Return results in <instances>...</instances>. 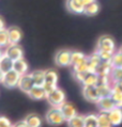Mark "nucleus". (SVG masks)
<instances>
[{
    "label": "nucleus",
    "instance_id": "1",
    "mask_svg": "<svg viewBox=\"0 0 122 127\" xmlns=\"http://www.w3.org/2000/svg\"><path fill=\"white\" fill-rule=\"evenodd\" d=\"M46 121L52 125H61L63 122H65V119L61 112L59 107L53 106V108H51L48 110V112L46 113Z\"/></svg>",
    "mask_w": 122,
    "mask_h": 127
},
{
    "label": "nucleus",
    "instance_id": "2",
    "mask_svg": "<svg viewBox=\"0 0 122 127\" xmlns=\"http://www.w3.org/2000/svg\"><path fill=\"white\" fill-rule=\"evenodd\" d=\"M116 45L115 41L113 40L112 36L109 35H102L98 41V46H96V51H107L114 54Z\"/></svg>",
    "mask_w": 122,
    "mask_h": 127
},
{
    "label": "nucleus",
    "instance_id": "3",
    "mask_svg": "<svg viewBox=\"0 0 122 127\" xmlns=\"http://www.w3.org/2000/svg\"><path fill=\"white\" fill-rule=\"evenodd\" d=\"M57 82H58V74L53 69L45 70V82L43 84V88L46 92V95L54 89H56Z\"/></svg>",
    "mask_w": 122,
    "mask_h": 127
},
{
    "label": "nucleus",
    "instance_id": "4",
    "mask_svg": "<svg viewBox=\"0 0 122 127\" xmlns=\"http://www.w3.org/2000/svg\"><path fill=\"white\" fill-rule=\"evenodd\" d=\"M46 99L48 100V103L52 106L59 107V106L65 100V94H64V92L61 89L56 88V89H54L49 93H47V95H46Z\"/></svg>",
    "mask_w": 122,
    "mask_h": 127
},
{
    "label": "nucleus",
    "instance_id": "5",
    "mask_svg": "<svg viewBox=\"0 0 122 127\" xmlns=\"http://www.w3.org/2000/svg\"><path fill=\"white\" fill-rule=\"evenodd\" d=\"M20 75L18 73H16L13 68L8 70L6 73L3 74V78H2V84L5 88H9V89H12V88L17 87V83H18Z\"/></svg>",
    "mask_w": 122,
    "mask_h": 127
},
{
    "label": "nucleus",
    "instance_id": "6",
    "mask_svg": "<svg viewBox=\"0 0 122 127\" xmlns=\"http://www.w3.org/2000/svg\"><path fill=\"white\" fill-rule=\"evenodd\" d=\"M55 62L60 67L71 65V51L67 49H61L55 56Z\"/></svg>",
    "mask_w": 122,
    "mask_h": 127
},
{
    "label": "nucleus",
    "instance_id": "7",
    "mask_svg": "<svg viewBox=\"0 0 122 127\" xmlns=\"http://www.w3.org/2000/svg\"><path fill=\"white\" fill-rule=\"evenodd\" d=\"M4 54L8 56L12 61L21 59L24 57V50H23V48H21V46H19L18 44H9V46L6 48Z\"/></svg>",
    "mask_w": 122,
    "mask_h": 127
},
{
    "label": "nucleus",
    "instance_id": "8",
    "mask_svg": "<svg viewBox=\"0 0 122 127\" xmlns=\"http://www.w3.org/2000/svg\"><path fill=\"white\" fill-rule=\"evenodd\" d=\"M33 86H34V82H33V79H32V77H31V74L26 73V74L20 75L18 83H17V87H18L23 92L28 93Z\"/></svg>",
    "mask_w": 122,
    "mask_h": 127
},
{
    "label": "nucleus",
    "instance_id": "9",
    "mask_svg": "<svg viewBox=\"0 0 122 127\" xmlns=\"http://www.w3.org/2000/svg\"><path fill=\"white\" fill-rule=\"evenodd\" d=\"M82 95H84L86 99L91 101V103H95L100 98L96 86H84V88H82Z\"/></svg>",
    "mask_w": 122,
    "mask_h": 127
},
{
    "label": "nucleus",
    "instance_id": "10",
    "mask_svg": "<svg viewBox=\"0 0 122 127\" xmlns=\"http://www.w3.org/2000/svg\"><path fill=\"white\" fill-rule=\"evenodd\" d=\"M94 104H96V107H98L99 110L102 111V112H108V111L112 110L113 108H115L114 100L112 99L110 96L100 97Z\"/></svg>",
    "mask_w": 122,
    "mask_h": 127
},
{
    "label": "nucleus",
    "instance_id": "11",
    "mask_svg": "<svg viewBox=\"0 0 122 127\" xmlns=\"http://www.w3.org/2000/svg\"><path fill=\"white\" fill-rule=\"evenodd\" d=\"M59 108H60V110L62 112V114L66 122L69 121L71 118H73L75 114H77V110H76V108H75V106H73L71 103H66L65 100L59 106Z\"/></svg>",
    "mask_w": 122,
    "mask_h": 127
},
{
    "label": "nucleus",
    "instance_id": "12",
    "mask_svg": "<svg viewBox=\"0 0 122 127\" xmlns=\"http://www.w3.org/2000/svg\"><path fill=\"white\" fill-rule=\"evenodd\" d=\"M6 30H8L9 44H18L23 36L21 30L18 27H10Z\"/></svg>",
    "mask_w": 122,
    "mask_h": 127
},
{
    "label": "nucleus",
    "instance_id": "13",
    "mask_svg": "<svg viewBox=\"0 0 122 127\" xmlns=\"http://www.w3.org/2000/svg\"><path fill=\"white\" fill-rule=\"evenodd\" d=\"M109 118V121L112 123L113 126H118L122 123V109L115 107L110 111L107 112Z\"/></svg>",
    "mask_w": 122,
    "mask_h": 127
},
{
    "label": "nucleus",
    "instance_id": "14",
    "mask_svg": "<svg viewBox=\"0 0 122 127\" xmlns=\"http://www.w3.org/2000/svg\"><path fill=\"white\" fill-rule=\"evenodd\" d=\"M66 8L71 13L82 14L85 10V5L81 0H66Z\"/></svg>",
    "mask_w": 122,
    "mask_h": 127
},
{
    "label": "nucleus",
    "instance_id": "15",
    "mask_svg": "<svg viewBox=\"0 0 122 127\" xmlns=\"http://www.w3.org/2000/svg\"><path fill=\"white\" fill-rule=\"evenodd\" d=\"M27 94L29 95L30 98L35 99V100H41V99L46 98V92H45L44 88L40 86H33Z\"/></svg>",
    "mask_w": 122,
    "mask_h": 127
},
{
    "label": "nucleus",
    "instance_id": "16",
    "mask_svg": "<svg viewBox=\"0 0 122 127\" xmlns=\"http://www.w3.org/2000/svg\"><path fill=\"white\" fill-rule=\"evenodd\" d=\"M102 62V59L100 57L99 52L95 51L94 54L90 55L87 57V64H88V72L90 73H95V68L100 63Z\"/></svg>",
    "mask_w": 122,
    "mask_h": 127
},
{
    "label": "nucleus",
    "instance_id": "17",
    "mask_svg": "<svg viewBox=\"0 0 122 127\" xmlns=\"http://www.w3.org/2000/svg\"><path fill=\"white\" fill-rule=\"evenodd\" d=\"M114 66L112 65V62L110 61H102L100 64L96 66L95 68V73L98 74L99 76H108L112 73Z\"/></svg>",
    "mask_w": 122,
    "mask_h": 127
},
{
    "label": "nucleus",
    "instance_id": "18",
    "mask_svg": "<svg viewBox=\"0 0 122 127\" xmlns=\"http://www.w3.org/2000/svg\"><path fill=\"white\" fill-rule=\"evenodd\" d=\"M87 62V56L79 51H71V65L76 66Z\"/></svg>",
    "mask_w": 122,
    "mask_h": 127
},
{
    "label": "nucleus",
    "instance_id": "19",
    "mask_svg": "<svg viewBox=\"0 0 122 127\" xmlns=\"http://www.w3.org/2000/svg\"><path fill=\"white\" fill-rule=\"evenodd\" d=\"M16 73H18L19 75H23V74H26L28 72V64L25 60L21 58L18 60H15L13 61V67H12Z\"/></svg>",
    "mask_w": 122,
    "mask_h": 127
},
{
    "label": "nucleus",
    "instance_id": "20",
    "mask_svg": "<svg viewBox=\"0 0 122 127\" xmlns=\"http://www.w3.org/2000/svg\"><path fill=\"white\" fill-rule=\"evenodd\" d=\"M27 126L29 127H39L42 125V119L40 115H38L37 113H30L26 116L25 119Z\"/></svg>",
    "mask_w": 122,
    "mask_h": 127
},
{
    "label": "nucleus",
    "instance_id": "21",
    "mask_svg": "<svg viewBox=\"0 0 122 127\" xmlns=\"http://www.w3.org/2000/svg\"><path fill=\"white\" fill-rule=\"evenodd\" d=\"M31 77L33 79L34 86L43 87V84L45 82V70H41V69L33 70L31 73Z\"/></svg>",
    "mask_w": 122,
    "mask_h": 127
},
{
    "label": "nucleus",
    "instance_id": "22",
    "mask_svg": "<svg viewBox=\"0 0 122 127\" xmlns=\"http://www.w3.org/2000/svg\"><path fill=\"white\" fill-rule=\"evenodd\" d=\"M96 89L100 97H106L110 96L113 92V87L112 83H106V84H96Z\"/></svg>",
    "mask_w": 122,
    "mask_h": 127
},
{
    "label": "nucleus",
    "instance_id": "23",
    "mask_svg": "<svg viewBox=\"0 0 122 127\" xmlns=\"http://www.w3.org/2000/svg\"><path fill=\"white\" fill-rule=\"evenodd\" d=\"M12 67H13V61L5 54H3L1 59H0V69L3 73H6L8 70L12 69Z\"/></svg>",
    "mask_w": 122,
    "mask_h": 127
},
{
    "label": "nucleus",
    "instance_id": "24",
    "mask_svg": "<svg viewBox=\"0 0 122 127\" xmlns=\"http://www.w3.org/2000/svg\"><path fill=\"white\" fill-rule=\"evenodd\" d=\"M99 11H100L99 3L93 1V2L89 3V4H87V5H85L84 13L86 14V15H88V16H94V15H96V14L99 13Z\"/></svg>",
    "mask_w": 122,
    "mask_h": 127
},
{
    "label": "nucleus",
    "instance_id": "25",
    "mask_svg": "<svg viewBox=\"0 0 122 127\" xmlns=\"http://www.w3.org/2000/svg\"><path fill=\"white\" fill-rule=\"evenodd\" d=\"M98 115V126L99 127H110L113 126L112 123L109 121V118H108V114L107 112H102L100 111Z\"/></svg>",
    "mask_w": 122,
    "mask_h": 127
},
{
    "label": "nucleus",
    "instance_id": "26",
    "mask_svg": "<svg viewBox=\"0 0 122 127\" xmlns=\"http://www.w3.org/2000/svg\"><path fill=\"white\" fill-rule=\"evenodd\" d=\"M84 126L85 127H98V115L87 114L84 115Z\"/></svg>",
    "mask_w": 122,
    "mask_h": 127
},
{
    "label": "nucleus",
    "instance_id": "27",
    "mask_svg": "<svg viewBox=\"0 0 122 127\" xmlns=\"http://www.w3.org/2000/svg\"><path fill=\"white\" fill-rule=\"evenodd\" d=\"M99 80V75L96 73H88V75L86 76L85 80L82 81V86H96Z\"/></svg>",
    "mask_w": 122,
    "mask_h": 127
},
{
    "label": "nucleus",
    "instance_id": "28",
    "mask_svg": "<svg viewBox=\"0 0 122 127\" xmlns=\"http://www.w3.org/2000/svg\"><path fill=\"white\" fill-rule=\"evenodd\" d=\"M69 126L72 127H82L84 126V115H79V114H75L73 118H71L67 121Z\"/></svg>",
    "mask_w": 122,
    "mask_h": 127
},
{
    "label": "nucleus",
    "instance_id": "29",
    "mask_svg": "<svg viewBox=\"0 0 122 127\" xmlns=\"http://www.w3.org/2000/svg\"><path fill=\"white\" fill-rule=\"evenodd\" d=\"M112 99L114 100L115 107L118 108H122V92L118 90H113L112 95H110Z\"/></svg>",
    "mask_w": 122,
    "mask_h": 127
},
{
    "label": "nucleus",
    "instance_id": "30",
    "mask_svg": "<svg viewBox=\"0 0 122 127\" xmlns=\"http://www.w3.org/2000/svg\"><path fill=\"white\" fill-rule=\"evenodd\" d=\"M110 62H112V65L114 67H122V54L121 52L120 51L114 52Z\"/></svg>",
    "mask_w": 122,
    "mask_h": 127
},
{
    "label": "nucleus",
    "instance_id": "31",
    "mask_svg": "<svg viewBox=\"0 0 122 127\" xmlns=\"http://www.w3.org/2000/svg\"><path fill=\"white\" fill-rule=\"evenodd\" d=\"M122 79V67H113L110 73V80L112 82Z\"/></svg>",
    "mask_w": 122,
    "mask_h": 127
},
{
    "label": "nucleus",
    "instance_id": "32",
    "mask_svg": "<svg viewBox=\"0 0 122 127\" xmlns=\"http://www.w3.org/2000/svg\"><path fill=\"white\" fill-rule=\"evenodd\" d=\"M8 44H9L8 30H6V29L0 30V47H4Z\"/></svg>",
    "mask_w": 122,
    "mask_h": 127
},
{
    "label": "nucleus",
    "instance_id": "33",
    "mask_svg": "<svg viewBox=\"0 0 122 127\" xmlns=\"http://www.w3.org/2000/svg\"><path fill=\"white\" fill-rule=\"evenodd\" d=\"M89 72H73V76L74 78L76 79L77 81H79V82H82V81L85 80L86 76L88 75Z\"/></svg>",
    "mask_w": 122,
    "mask_h": 127
},
{
    "label": "nucleus",
    "instance_id": "34",
    "mask_svg": "<svg viewBox=\"0 0 122 127\" xmlns=\"http://www.w3.org/2000/svg\"><path fill=\"white\" fill-rule=\"evenodd\" d=\"M73 72H88V64L87 62L81 63L79 65L73 66Z\"/></svg>",
    "mask_w": 122,
    "mask_h": 127
},
{
    "label": "nucleus",
    "instance_id": "35",
    "mask_svg": "<svg viewBox=\"0 0 122 127\" xmlns=\"http://www.w3.org/2000/svg\"><path fill=\"white\" fill-rule=\"evenodd\" d=\"M100 57H101L102 61H110L113 57V54L112 52H107V51H98Z\"/></svg>",
    "mask_w": 122,
    "mask_h": 127
},
{
    "label": "nucleus",
    "instance_id": "36",
    "mask_svg": "<svg viewBox=\"0 0 122 127\" xmlns=\"http://www.w3.org/2000/svg\"><path fill=\"white\" fill-rule=\"evenodd\" d=\"M112 87H113V90H118V91H121L122 92V79L115 81V82H112Z\"/></svg>",
    "mask_w": 122,
    "mask_h": 127
},
{
    "label": "nucleus",
    "instance_id": "37",
    "mask_svg": "<svg viewBox=\"0 0 122 127\" xmlns=\"http://www.w3.org/2000/svg\"><path fill=\"white\" fill-rule=\"evenodd\" d=\"M11 126L10 121L4 116H0V127H9Z\"/></svg>",
    "mask_w": 122,
    "mask_h": 127
},
{
    "label": "nucleus",
    "instance_id": "38",
    "mask_svg": "<svg viewBox=\"0 0 122 127\" xmlns=\"http://www.w3.org/2000/svg\"><path fill=\"white\" fill-rule=\"evenodd\" d=\"M14 126H23V127H26L27 124H26V122H25V120L24 121H21V122H17L14 124Z\"/></svg>",
    "mask_w": 122,
    "mask_h": 127
},
{
    "label": "nucleus",
    "instance_id": "39",
    "mask_svg": "<svg viewBox=\"0 0 122 127\" xmlns=\"http://www.w3.org/2000/svg\"><path fill=\"white\" fill-rule=\"evenodd\" d=\"M2 29H4V20L0 17V30H2Z\"/></svg>",
    "mask_w": 122,
    "mask_h": 127
},
{
    "label": "nucleus",
    "instance_id": "40",
    "mask_svg": "<svg viewBox=\"0 0 122 127\" xmlns=\"http://www.w3.org/2000/svg\"><path fill=\"white\" fill-rule=\"evenodd\" d=\"M81 1H82V3H84V5H87V4H89V3L95 1V0H81Z\"/></svg>",
    "mask_w": 122,
    "mask_h": 127
},
{
    "label": "nucleus",
    "instance_id": "41",
    "mask_svg": "<svg viewBox=\"0 0 122 127\" xmlns=\"http://www.w3.org/2000/svg\"><path fill=\"white\" fill-rule=\"evenodd\" d=\"M3 74H4V73H3L2 70L0 69V82H1V81H2V78H3Z\"/></svg>",
    "mask_w": 122,
    "mask_h": 127
},
{
    "label": "nucleus",
    "instance_id": "42",
    "mask_svg": "<svg viewBox=\"0 0 122 127\" xmlns=\"http://www.w3.org/2000/svg\"><path fill=\"white\" fill-rule=\"evenodd\" d=\"M2 56H3V52H2L1 50H0V59H1V57H2Z\"/></svg>",
    "mask_w": 122,
    "mask_h": 127
},
{
    "label": "nucleus",
    "instance_id": "43",
    "mask_svg": "<svg viewBox=\"0 0 122 127\" xmlns=\"http://www.w3.org/2000/svg\"><path fill=\"white\" fill-rule=\"evenodd\" d=\"M118 51H120V52H121V54H122V46L120 47V49H119V50H118Z\"/></svg>",
    "mask_w": 122,
    "mask_h": 127
}]
</instances>
